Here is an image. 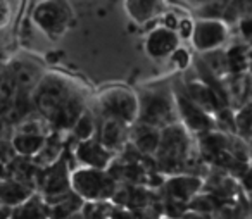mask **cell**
<instances>
[{
	"mask_svg": "<svg viewBox=\"0 0 252 219\" xmlns=\"http://www.w3.org/2000/svg\"><path fill=\"white\" fill-rule=\"evenodd\" d=\"M33 102L42 118L54 128H73L85 111L83 100L67 78L43 74L33 90Z\"/></svg>",
	"mask_w": 252,
	"mask_h": 219,
	"instance_id": "6da1fadb",
	"label": "cell"
},
{
	"mask_svg": "<svg viewBox=\"0 0 252 219\" xmlns=\"http://www.w3.org/2000/svg\"><path fill=\"white\" fill-rule=\"evenodd\" d=\"M190 154V135L189 128L183 123H171L161 128V142L156 152L158 167L169 171L171 174L180 173L189 160Z\"/></svg>",
	"mask_w": 252,
	"mask_h": 219,
	"instance_id": "7a4b0ae2",
	"label": "cell"
},
{
	"mask_svg": "<svg viewBox=\"0 0 252 219\" xmlns=\"http://www.w3.org/2000/svg\"><path fill=\"white\" fill-rule=\"evenodd\" d=\"M137 121L158 126V128H164L171 123L180 121L173 90L154 87L142 92L138 95Z\"/></svg>",
	"mask_w": 252,
	"mask_h": 219,
	"instance_id": "3957f363",
	"label": "cell"
},
{
	"mask_svg": "<svg viewBox=\"0 0 252 219\" xmlns=\"http://www.w3.org/2000/svg\"><path fill=\"white\" fill-rule=\"evenodd\" d=\"M71 188L83 200H109L118 190V180L107 167H80L71 173Z\"/></svg>",
	"mask_w": 252,
	"mask_h": 219,
	"instance_id": "277c9868",
	"label": "cell"
},
{
	"mask_svg": "<svg viewBox=\"0 0 252 219\" xmlns=\"http://www.w3.org/2000/svg\"><path fill=\"white\" fill-rule=\"evenodd\" d=\"M98 107L102 114L123 119L126 123H137L138 95L125 87H111L98 95Z\"/></svg>",
	"mask_w": 252,
	"mask_h": 219,
	"instance_id": "5b68a950",
	"label": "cell"
},
{
	"mask_svg": "<svg viewBox=\"0 0 252 219\" xmlns=\"http://www.w3.org/2000/svg\"><path fill=\"white\" fill-rule=\"evenodd\" d=\"M42 197L47 204H52L59 197L71 191V171L64 159H57L56 162L49 164L45 167H40L38 180H36Z\"/></svg>",
	"mask_w": 252,
	"mask_h": 219,
	"instance_id": "8992f818",
	"label": "cell"
},
{
	"mask_svg": "<svg viewBox=\"0 0 252 219\" xmlns=\"http://www.w3.org/2000/svg\"><path fill=\"white\" fill-rule=\"evenodd\" d=\"M71 16L73 12L64 0H45L36 5L33 12L35 23L50 36H59L61 33L66 31Z\"/></svg>",
	"mask_w": 252,
	"mask_h": 219,
	"instance_id": "52a82bcc",
	"label": "cell"
},
{
	"mask_svg": "<svg viewBox=\"0 0 252 219\" xmlns=\"http://www.w3.org/2000/svg\"><path fill=\"white\" fill-rule=\"evenodd\" d=\"M173 95H175L180 123H183L189 128V131L202 133L214 128V121L211 118V114L204 111L202 107H199L189 97V94L185 92V87H175L173 88Z\"/></svg>",
	"mask_w": 252,
	"mask_h": 219,
	"instance_id": "ba28073f",
	"label": "cell"
},
{
	"mask_svg": "<svg viewBox=\"0 0 252 219\" xmlns=\"http://www.w3.org/2000/svg\"><path fill=\"white\" fill-rule=\"evenodd\" d=\"M228 36L226 23L218 18H204L193 25L192 42L199 52L218 49L224 43Z\"/></svg>",
	"mask_w": 252,
	"mask_h": 219,
	"instance_id": "9c48e42d",
	"label": "cell"
},
{
	"mask_svg": "<svg viewBox=\"0 0 252 219\" xmlns=\"http://www.w3.org/2000/svg\"><path fill=\"white\" fill-rule=\"evenodd\" d=\"M185 92L199 107H202L209 114H216L226 105V98L204 80L187 81Z\"/></svg>",
	"mask_w": 252,
	"mask_h": 219,
	"instance_id": "30bf717a",
	"label": "cell"
},
{
	"mask_svg": "<svg viewBox=\"0 0 252 219\" xmlns=\"http://www.w3.org/2000/svg\"><path fill=\"white\" fill-rule=\"evenodd\" d=\"M202 188V180L192 174H173L169 180L164 181V191L169 200L189 204Z\"/></svg>",
	"mask_w": 252,
	"mask_h": 219,
	"instance_id": "8fae6325",
	"label": "cell"
},
{
	"mask_svg": "<svg viewBox=\"0 0 252 219\" xmlns=\"http://www.w3.org/2000/svg\"><path fill=\"white\" fill-rule=\"evenodd\" d=\"M98 140L111 152L125 149L128 145V140H130V123H126L118 118H111V116H105L100 125Z\"/></svg>",
	"mask_w": 252,
	"mask_h": 219,
	"instance_id": "7c38bea8",
	"label": "cell"
},
{
	"mask_svg": "<svg viewBox=\"0 0 252 219\" xmlns=\"http://www.w3.org/2000/svg\"><path fill=\"white\" fill-rule=\"evenodd\" d=\"M76 159L80 160L83 166L90 167H109V164L112 162V154L107 147H104V143L98 138H90L80 140L76 145Z\"/></svg>",
	"mask_w": 252,
	"mask_h": 219,
	"instance_id": "4fadbf2b",
	"label": "cell"
},
{
	"mask_svg": "<svg viewBox=\"0 0 252 219\" xmlns=\"http://www.w3.org/2000/svg\"><path fill=\"white\" fill-rule=\"evenodd\" d=\"M130 142L142 156H156L161 142V128L137 121V126L130 129Z\"/></svg>",
	"mask_w": 252,
	"mask_h": 219,
	"instance_id": "5bb4252c",
	"label": "cell"
},
{
	"mask_svg": "<svg viewBox=\"0 0 252 219\" xmlns=\"http://www.w3.org/2000/svg\"><path fill=\"white\" fill-rule=\"evenodd\" d=\"M145 49H147L149 56L154 59H164L178 49V35L175 33V30L168 28V26L158 28L149 35Z\"/></svg>",
	"mask_w": 252,
	"mask_h": 219,
	"instance_id": "9a60e30c",
	"label": "cell"
},
{
	"mask_svg": "<svg viewBox=\"0 0 252 219\" xmlns=\"http://www.w3.org/2000/svg\"><path fill=\"white\" fill-rule=\"evenodd\" d=\"M42 76L43 74L40 73V69L32 63H16L9 71V80H11L16 94L33 92Z\"/></svg>",
	"mask_w": 252,
	"mask_h": 219,
	"instance_id": "2e32d148",
	"label": "cell"
},
{
	"mask_svg": "<svg viewBox=\"0 0 252 219\" xmlns=\"http://www.w3.org/2000/svg\"><path fill=\"white\" fill-rule=\"evenodd\" d=\"M33 195V187L16 180V178L5 176L0 180V205L14 209L26 202Z\"/></svg>",
	"mask_w": 252,
	"mask_h": 219,
	"instance_id": "e0dca14e",
	"label": "cell"
},
{
	"mask_svg": "<svg viewBox=\"0 0 252 219\" xmlns=\"http://www.w3.org/2000/svg\"><path fill=\"white\" fill-rule=\"evenodd\" d=\"M199 149L207 160L214 162V159L228 149V135L221 131H214V129L199 133Z\"/></svg>",
	"mask_w": 252,
	"mask_h": 219,
	"instance_id": "ac0fdd59",
	"label": "cell"
},
{
	"mask_svg": "<svg viewBox=\"0 0 252 219\" xmlns=\"http://www.w3.org/2000/svg\"><path fill=\"white\" fill-rule=\"evenodd\" d=\"M47 136L43 135H33V133H25V131H18L14 133L11 143L12 149L18 156H25V157H35L38 154V150L43 147Z\"/></svg>",
	"mask_w": 252,
	"mask_h": 219,
	"instance_id": "d6986e66",
	"label": "cell"
},
{
	"mask_svg": "<svg viewBox=\"0 0 252 219\" xmlns=\"http://www.w3.org/2000/svg\"><path fill=\"white\" fill-rule=\"evenodd\" d=\"M200 63L207 67L211 74L218 80H223L226 74H230V64H228V54L226 50H221V47L213 50L202 52Z\"/></svg>",
	"mask_w": 252,
	"mask_h": 219,
	"instance_id": "ffe728a7",
	"label": "cell"
},
{
	"mask_svg": "<svg viewBox=\"0 0 252 219\" xmlns=\"http://www.w3.org/2000/svg\"><path fill=\"white\" fill-rule=\"evenodd\" d=\"M131 18L138 23H147L162 11V0H126Z\"/></svg>",
	"mask_w": 252,
	"mask_h": 219,
	"instance_id": "44dd1931",
	"label": "cell"
},
{
	"mask_svg": "<svg viewBox=\"0 0 252 219\" xmlns=\"http://www.w3.org/2000/svg\"><path fill=\"white\" fill-rule=\"evenodd\" d=\"M49 214V204L45 202V198L35 197V195H32L21 205L14 207V216L18 218H45Z\"/></svg>",
	"mask_w": 252,
	"mask_h": 219,
	"instance_id": "7402d4cb",
	"label": "cell"
},
{
	"mask_svg": "<svg viewBox=\"0 0 252 219\" xmlns=\"http://www.w3.org/2000/svg\"><path fill=\"white\" fill-rule=\"evenodd\" d=\"M61 152H63V145H61L59 138L54 140V138H50V136H47L45 143H43V147L38 150V154L33 157V160H35L36 166L45 167V166H49V164L56 162L57 159H61Z\"/></svg>",
	"mask_w": 252,
	"mask_h": 219,
	"instance_id": "603a6c76",
	"label": "cell"
},
{
	"mask_svg": "<svg viewBox=\"0 0 252 219\" xmlns=\"http://www.w3.org/2000/svg\"><path fill=\"white\" fill-rule=\"evenodd\" d=\"M73 135L74 138H78V142L80 140H87L90 138V136H94V131H95V123H94V118H92V114L88 111H83L80 114V118L74 121L73 125Z\"/></svg>",
	"mask_w": 252,
	"mask_h": 219,
	"instance_id": "cb8c5ba5",
	"label": "cell"
},
{
	"mask_svg": "<svg viewBox=\"0 0 252 219\" xmlns=\"http://www.w3.org/2000/svg\"><path fill=\"white\" fill-rule=\"evenodd\" d=\"M228 54V64H230V73L237 74L247 69L249 66V54L245 47H233L226 50Z\"/></svg>",
	"mask_w": 252,
	"mask_h": 219,
	"instance_id": "d4e9b609",
	"label": "cell"
},
{
	"mask_svg": "<svg viewBox=\"0 0 252 219\" xmlns=\"http://www.w3.org/2000/svg\"><path fill=\"white\" fill-rule=\"evenodd\" d=\"M171 59H173V63H175V66L178 67V69H185V67L189 66V63H190L189 52H187L185 49H176L175 52L171 54Z\"/></svg>",
	"mask_w": 252,
	"mask_h": 219,
	"instance_id": "484cf974",
	"label": "cell"
},
{
	"mask_svg": "<svg viewBox=\"0 0 252 219\" xmlns=\"http://www.w3.org/2000/svg\"><path fill=\"white\" fill-rule=\"evenodd\" d=\"M240 31L244 38L252 40V14H247L240 19Z\"/></svg>",
	"mask_w": 252,
	"mask_h": 219,
	"instance_id": "4316f807",
	"label": "cell"
},
{
	"mask_svg": "<svg viewBox=\"0 0 252 219\" xmlns=\"http://www.w3.org/2000/svg\"><path fill=\"white\" fill-rule=\"evenodd\" d=\"M180 30H182V35L183 36H192L193 25L190 21H182V23H180Z\"/></svg>",
	"mask_w": 252,
	"mask_h": 219,
	"instance_id": "83f0119b",
	"label": "cell"
},
{
	"mask_svg": "<svg viewBox=\"0 0 252 219\" xmlns=\"http://www.w3.org/2000/svg\"><path fill=\"white\" fill-rule=\"evenodd\" d=\"M5 176H7V164L0 159V180H2V178H5Z\"/></svg>",
	"mask_w": 252,
	"mask_h": 219,
	"instance_id": "f1b7e54d",
	"label": "cell"
},
{
	"mask_svg": "<svg viewBox=\"0 0 252 219\" xmlns=\"http://www.w3.org/2000/svg\"><path fill=\"white\" fill-rule=\"evenodd\" d=\"M166 25H168V28H171V30H175L176 28V21H175V18H173L171 14L166 18Z\"/></svg>",
	"mask_w": 252,
	"mask_h": 219,
	"instance_id": "f546056e",
	"label": "cell"
},
{
	"mask_svg": "<svg viewBox=\"0 0 252 219\" xmlns=\"http://www.w3.org/2000/svg\"><path fill=\"white\" fill-rule=\"evenodd\" d=\"M189 2H190L192 5H204V4H207L209 0H189Z\"/></svg>",
	"mask_w": 252,
	"mask_h": 219,
	"instance_id": "4dcf8cb0",
	"label": "cell"
},
{
	"mask_svg": "<svg viewBox=\"0 0 252 219\" xmlns=\"http://www.w3.org/2000/svg\"><path fill=\"white\" fill-rule=\"evenodd\" d=\"M249 207H251V212H252V197H251V204H249Z\"/></svg>",
	"mask_w": 252,
	"mask_h": 219,
	"instance_id": "1f68e13d",
	"label": "cell"
}]
</instances>
